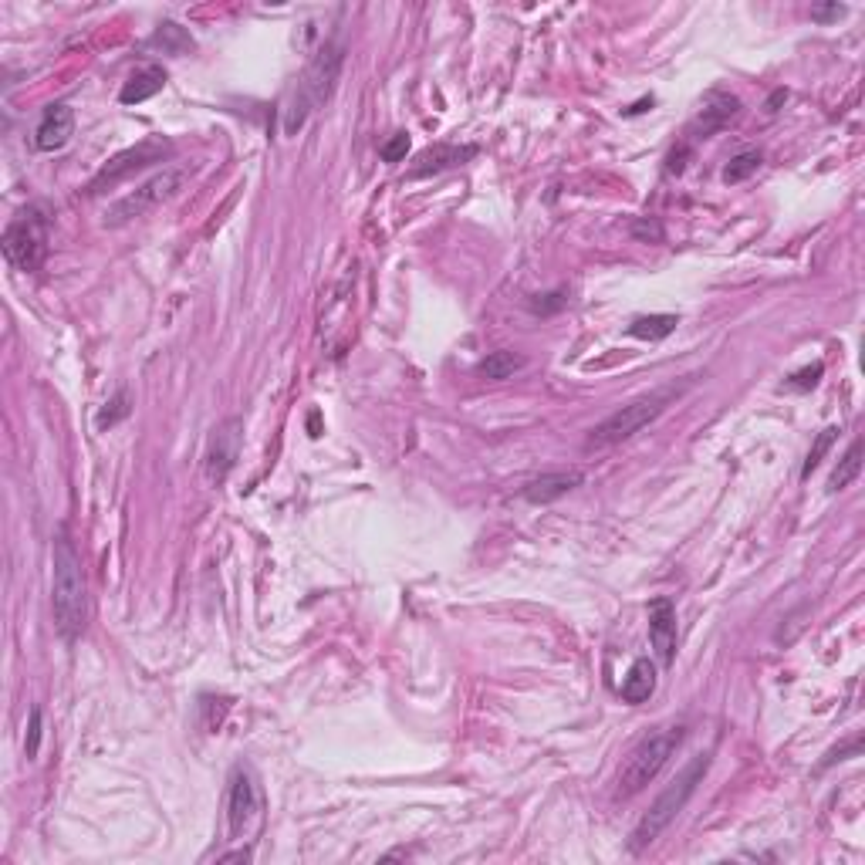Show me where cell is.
Returning <instances> with one entry per match:
<instances>
[{"label":"cell","instance_id":"30","mask_svg":"<svg viewBox=\"0 0 865 865\" xmlns=\"http://www.w3.org/2000/svg\"><path fill=\"white\" fill-rule=\"evenodd\" d=\"M859 747H862V744H859V737H855L852 744H849V754H859ZM842 754H845V751H832V754H828L825 761H822V768H828V764H835V761H845Z\"/></svg>","mask_w":865,"mask_h":865},{"label":"cell","instance_id":"26","mask_svg":"<svg viewBox=\"0 0 865 865\" xmlns=\"http://www.w3.org/2000/svg\"><path fill=\"white\" fill-rule=\"evenodd\" d=\"M822 372H825V365H822V362L808 365V369H801V372H795V376L788 379V389L805 392V389H811V386H818V379H822Z\"/></svg>","mask_w":865,"mask_h":865},{"label":"cell","instance_id":"12","mask_svg":"<svg viewBox=\"0 0 865 865\" xmlns=\"http://www.w3.org/2000/svg\"><path fill=\"white\" fill-rule=\"evenodd\" d=\"M71 136H75V112H71V105H51V109H44L38 129H34V146L41 153H55V149L68 146Z\"/></svg>","mask_w":865,"mask_h":865},{"label":"cell","instance_id":"20","mask_svg":"<svg viewBox=\"0 0 865 865\" xmlns=\"http://www.w3.org/2000/svg\"><path fill=\"white\" fill-rule=\"evenodd\" d=\"M676 325H680L676 315H642V318H636L629 325V335L646 338V342H659V338L673 335Z\"/></svg>","mask_w":865,"mask_h":865},{"label":"cell","instance_id":"27","mask_svg":"<svg viewBox=\"0 0 865 865\" xmlns=\"http://www.w3.org/2000/svg\"><path fill=\"white\" fill-rule=\"evenodd\" d=\"M38 747H41V710L34 707L31 710V724H28V740H24V751H28V757H38Z\"/></svg>","mask_w":865,"mask_h":865},{"label":"cell","instance_id":"8","mask_svg":"<svg viewBox=\"0 0 865 865\" xmlns=\"http://www.w3.org/2000/svg\"><path fill=\"white\" fill-rule=\"evenodd\" d=\"M261 822V791H257V774L251 764H237L230 771L227 788V832L234 842L247 838L254 825Z\"/></svg>","mask_w":865,"mask_h":865},{"label":"cell","instance_id":"28","mask_svg":"<svg viewBox=\"0 0 865 865\" xmlns=\"http://www.w3.org/2000/svg\"><path fill=\"white\" fill-rule=\"evenodd\" d=\"M845 14L842 4H825V7H811V17L815 21H838V17Z\"/></svg>","mask_w":865,"mask_h":865},{"label":"cell","instance_id":"13","mask_svg":"<svg viewBox=\"0 0 865 865\" xmlns=\"http://www.w3.org/2000/svg\"><path fill=\"white\" fill-rule=\"evenodd\" d=\"M578 484H582V470H551V474H541L524 484V501L551 504L558 497H565L568 490H575Z\"/></svg>","mask_w":865,"mask_h":865},{"label":"cell","instance_id":"21","mask_svg":"<svg viewBox=\"0 0 865 865\" xmlns=\"http://www.w3.org/2000/svg\"><path fill=\"white\" fill-rule=\"evenodd\" d=\"M129 413H132L129 389H119V392H115V396L109 399V403H105L102 413H98L95 426H98V430H112V426H115V423H122V419H126Z\"/></svg>","mask_w":865,"mask_h":865},{"label":"cell","instance_id":"7","mask_svg":"<svg viewBox=\"0 0 865 865\" xmlns=\"http://www.w3.org/2000/svg\"><path fill=\"white\" fill-rule=\"evenodd\" d=\"M48 240H51V224L44 217L41 207H28L7 224L4 230V257L11 261L17 271H38L48 257Z\"/></svg>","mask_w":865,"mask_h":865},{"label":"cell","instance_id":"17","mask_svg":"<svg viewBox=\"0 0 865 865\" xmlns=\"http://www.w3.org/2000/svg\"><path fill=\"white\" fill-rule=\"evenodd\" d=\"M737 109H740V102H737L734 95H727V92L707 95V105H703V112H700V119H697L703 139H707L710 132H717L720 126H727V122L737 115Z\"/></svg>","mask_w":865,"mask_h":865},{"label":"cell","instance_id":"16","mask_svg":"<svg viewBox=\"0 0 865 865\" xmlns=\"http://www.w3.org/2000/svg\"><path fill=\"white\" fill-rule=\"evenodd\" d=\"M470 156H477V146H433V149H426V153L416 159L419 166L413 169V176L443 173V169L457 166V163H463V159H470Z\"/></svg>","mask_w":865,"mask_h":865},{"label":"cell","instance_id":"14","mask_svg":"<svg viewBox=\"0 0 865 865\" xmlns=\"http://www.w3.org/2000/svg\"><path fill=\"white\" fill-rule=\"evenodd\" d=\"M163 88H166L163 65H146V68H139V71H132V75H129V82L122 85V92H119V102L122 105H139V102H146V98L159 95Z\"/></svg>","mask_w":865,"mask_h":865},{"label":"cell","instance_id":"11","mask_svg":"<svg viewBox=\"0 0 865 865\" xmlns=\"http://www.w3.org/2000/svg\"><path fill=\"white\" fill-rule=\"evenodd\" d=\"M649 642L663 666L676 659V605L670 599H653L649 605Z\"/></svg>","mask_w":865,"mask_h":865},{"label":"cell","instance_id":"18","mask_svg":"<svg viewBox=\"0 0 865 865\" xmlns=\"http://www.w3.org/2000/svg\"><path fill=\"white\" fill-rule=\"evenodd\" d=\"M524 369V355H517L511 349H501V352H490L487 359H480L477 372L484 376L487 382H501V379H511L514 372Z\"/></svg>","mask_w":865,"mask_h":865},{"label":"cell","instance_id":"22","mask_svg":"<svg viewBox=\"0 0 865 865\" xmlns=\"http://www.w3.org/2000/svg\"><path fill=\"white\" fill-rule=\"evenodd\" d=\"M757 169H761V153H757V149H747V153L730 159V166L724 169V183L737 186V183H744L747 176H754Z\"/></svg>","mask_w":865,"mask_h":865},{"label":"cell","instance_id":"1","mask_svg":"<svg viewBox=\"0 0 865 865\" xmlns=\"http://www.w3.org/2000/svg\"><path fill=\"white\" fill-rule=\"evenodd\" d=\"M51 609H55L61 639L75 642L82 636L88 622V588L82 558H78L68 531H58L51 541Z\"/></svg>","mask_w":865,"mask_h":865},{"label":"cell","instance_id":"19","mask_svg":"<svg viewBox=\"0 0 865 865\" xmlns=\"http://www.w3.org/2000/svg\"><path fill=\"white\" fill-rule=\"evenodd\" d=\"M862 474V443L852 440L849 450H845V457L838 460V467L832 470V477H828V490L832 494H838V490L852 487V480Z\"/></svg>","mask_w":865,"mask_h":865},{"label":"cell","instance_id":"4","mask_svg":"<svg viewBox=\"0 0 865 865\" xmlns=\"http://www.w3.org/2000/svg\"><path fill=\"white\" fill-rule=\"evenodd\" d=\"M193 173H196V166H190V163L166 166L163 173L149 176V180L142 186H136L129 196L115 200L112 207L105 210V224L122 227V224H129V220H139V217H146V213H153L156 207H163L166 200H173V196L183 190L186 180H190Z\"/></svg>","mask_w":865,"mask_h":865},{"label":"cell","instance_id":"10","mask_svg":"<svg viewBox=\"0 0 865 865\" xmlns=\"http://www.w3.org/2000/svg\"><path fill=\"white\" fill-rule=\"evenodd\" d=\"M240 447H244V419L230 416L210 433L207 453H203V480L210 487H220L230 477L240 460Z\"/></svg>","mask_w":865,"mask_h":865},{"label":"cell","instance_id":"24","mask_svg":"<svg viewBox=\"0 0 865 865\" xmlns=\"http://www.w3.org/2000/svg\"><path fill=\"white\" fill-rule=\"evenodd\" d=\"M835 436H838V430H835V426H828V430H822V433H818L815 447H811L808 460H805V467H801V477H811V470H815L818 463L825 460V453H828V447H832V443H835Z\"/></svg>","mask_w":865,"mask_h":865},{"label":"cell","instance_id":"23","mask_svg":"<svg viewBox=\"0 0 865 865\" xmlns=\"http://www.w3.org/2000/svg\"><path fill=\"white\" fill-rule=\"evenodd\" d=\"M153 44H163V48H169L173 55H183V51L193 48V38L180 28V24L166 21V24H159V31L153 34Z\"/></svg>","mask_w":865,"mask_h":865},{"label":"cell","instance_id":"6","mask_svg":"<svg viewBox=\"0 0 865 865\" xmlns=\"http://www.w3.org/2000/svg\"><path fill=\"white\" fill-rule=\"evenodd\" d=\"M342 61H345L342 44H325V48L315 51V58H311V65L305 71V82H301L298 95H294V105L288 112L284 129H288V132L301 129V126H305V119H308V112L315 109V105L332 98L335 82H338V71H342Z\"/></svg>","mask_w":865,"mask_h":865},{"label":"cell","instance_id":"9","mask_svg":"<svg viewBox=\"0 0 865 865\" xmlns=\"http://www.w3.org/2000/svg\"><path fill=\"white\" fill-rule=\"evenodd\" d=\"M166 156H173V142H169V139H163V136L142 139L139 146H132V149H126V153L112 156L109 163L98 169L95 180L88 183V193L109 190V186L129 180V176L139 173V169H146V166H153V163H163Z\"/></svg>","mask_w":865,"mask_h":865},{"label":"cell","instance_id":"29","mask_svg":"<svg viewBox=\"0 0 865 865\" xmlns=\"http://www.w3.org/2000/svg\"><path fill=\"white\" fill-rule=\"evenodd\" d=\"M632 234H636V237H653V240H663V227H659L656 220H653V224H646V220H639V224L632 227Z\"/></svg>","mask_w":865,"mask_h":865},{"label":"cell","instance_id":"2","mask_svg":"<svg viewBox=\"0 0 865 865\" xmlns=\"http://www.w3.org/2000/svg\"><path fill=\"white\" fill-rule=\"evenodd\" d=\"M707 768H710V757H707V754H697L680 774H676L673 784H666L663 795H659L653 805H649L646 815L639 818V825L632 828V838H629V849H632V852L649 849V845H653L656 838L663 835L666 828H670L673 818L686 808V801L693 798V791H697V784L703 781Z\"/></svg>","mask_w":865,"mask_h":865},{"label":"cell","instance_id":"25","mask_svg":"<svg viewBox=\"0 0 865 865\" xmlns=\"http://www.w3.org/2000/svg\"><path fill=\"white\" fill-rule=\"evenodd\" d=\"M406 153H409V132H396L389 142L379 146V156L386 159V163H403Z\"/></svg>","mask_w":865,"mask_h":865},{"label":"cell","instance_id":"15","mask_svg":"<svg viewBox=\"0 0 865 865\" xmlns=\"http://www.w3.org/2000/svg\"><path fill=\"white\" fill-rule=\"evenodd\" d=\"M656 693V663L649 656H639L629 666L626 680H622V700L626 703H646Z\"/></svg>","mask_w":865,"mask_h":865},{"label":"cell","instance_id":"5","mask_svg":"<svg viewBox=\"0 0 865 865\" xmlns=\"http://www.w3.org/2000/svg\"><path fill=\"white\" fill-rule=\"evenodd\" d=\"M680 392H683V386H666V389L649 392V396L632 399V403H626L622 409H615L612 416H605L602 423L592 430V436H588V443H592V447H612V443L629 440V436H636L642 426H649L653 419L663 416Z\"/></svg>","mask_w":865,"mask_h":865},{"label":"cell","instance_id":"3","mask_svg":"<svg viewBox=\"0 0 865 865\" xmlns=\"http://www.w3.org/2000/svg\"><path fill=\"white\" fill-rule=\"evenodd\" d=\"M683 737H686V724H666L642 737L629 751L626 761H622L619 778H615V795L632 798V795H639L642 788H649V784L656 781V774L666 768V761L673 757L676 747L683 744Z\"/></svg>","mask_w":865,"mask_h":865}]
</instances>
